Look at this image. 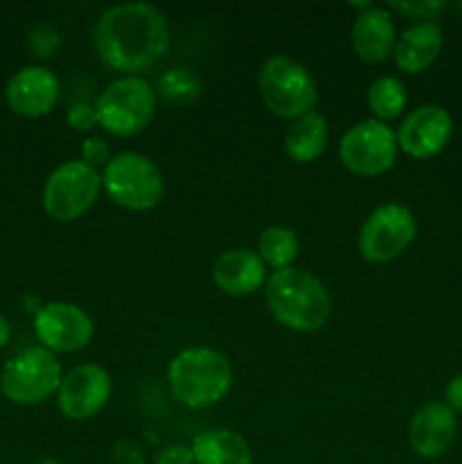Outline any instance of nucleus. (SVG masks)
<instances>
[{
    "label": "nucleus",
    "instance_id": "f257e3e1",
    "mask_svg": "<svg viewBox=\"0 0 462 464\" xmlns=\"http://www.w3.org/2000/svg\"><path fill=\"white\" fill-rule=\"evenodd\" d=\"M166 14L148 3L111 5L93 25V45L100 62L127 75L149 71L170 48Z\"/></svg>",
    "mask_w": 462,
    "mask_h": 464
},
{
    "label": "nucleus",
    "instance_id": "f03ea898",
    "mask_svg": "<svg viewBox=\"0 0 462 464\" xmlns=\"http://www.w3.org/2000/svg\"><path fill=\"white\" fill-rule=\"evenodd\" d=\"M265 304L281 326L299 334L320 331L331 317V295L311 272L285 267L267 276Z\"/></svg>",
    "mask_w": 462,
    "mask_h": 464
},
{
    "label": "nucleus",
    "instance_id": "7ed1b4c3",
    "mask_svg": "<svg viewBox=\"0 0 462 464\" xmlns=\"http://www.w3.org/2000/svg\"><path fill=\"white\" fill-rule=\"evenodd\" d=\"M168 385L177 403L202 411L216 406L234 385V370L225 353L211 347H190L168 365Z\"/></svg>",
    "mask_w": 462,
    "mask_h": 464
},
{
    "label": "nucleus",
    "instance_id": "20e7f679",
    "mask_svg": "<svg viewBox=\"0 0 462 464\" xmlns=\"http://www.w3.org/2000/svg\"><path fill=\"white\" fill-rule=\"evenodd\" d=\"M258 93L267 111L284 121H297L315 111L320 91L303 63L288 54H272L258 72Z\"/></svg>",
    "mask_w": 462,
    "mask_h": 464
},
{
    "label": "nucleus",
    "instance_id": "39448f33",
    "mask_svg": "<svg viewBox=\"0 0 462 464\" xmlns=\"http://www.w3.org/2000/svg\"><path fill=\"white\" fill-rule=\"evenodd\" d=\"M98 125L113 136H136L154 121L157 91L140 75L113 80L95 100Z\"/></svg>",
    "mask_w": 462,
    "mask_h": 464
},
{
    "label": "nucleus",
    "instance_id": "423d86ee",
    "mask_svg": "<svg viewBox=\"0 0 462 464\" xmlns=\"http://www.w3.org/2000/svg\"><path fill=\"white\" fill-rule=\"evenodd\" d=\"M102 190L127 211H149L163 199V175L157 163L140 152H122L102 168Z\"/></svg>",
    "mask_w": 462,
    "mask_h": 464
},
{
    "label": "nucleus",
    "instance_id": "0eeeda50",
    "mask_svg": "<svg viewBox=\"0 0 462 464\" xmlns=\"http://www.w3.org/2000/svg\"><path fill=\"white\" fill-rule=\"evenodd\" d=\"M63 370L57 353L34 344L5 362L0 372V392L16 406H36L57 394Z\"/></svg>",
    "mask_w": 462,
    "mask_h": 464
},
{
    "label": "nucleus",
    "instance_id": "6e6552de",
    "mask_svg": "<svg viewBox=\"0 0 462 464\" xmlns=\"http://www.w3.org/2000/svg\"><path fill=\"white\" fill-rule=\"evenodd\" d=\"M102 193V175L80 159L54 168L43 184L41 204L45 216L57 222H72L84 216Z\"/></svg>",
    "mask_w": 462,
    "mask_h": 464
},
{
    "label": "nucleus",
    "instance_id": "1a4fd4ad",
    "mask_svg": "<svg viewBox=\"0 0 462 464\" xmlns=\"http://www.w3.org/2000/svg\"><path fill=\"white\" fill-rule=\"evenodd\" d=\"M417 236L415 213L403 204H380L365 218L358 234V252L367 263L383 266L401 256Z\"/></svg>",
    "mask_w": 462,
    "mask_h": 464
},
{
    "label": "nucleus",
    "instance_id": "9d476101",
    "mask_svg": "<svg viewBox=\"0 0 462 464\" xmlns=\"http://www.w3.org/2000/svg\"><path fill=\"white\" fill-rule=\"evenodd\" d=\"M340 161L358 177H376L388 172L397 163V131L376 118L356 122L344 131L340 140Z\"/></svg>",
    "mask_w": 462,
    "mask_h": 464
},
{
    "label": "nucleus",
    "instance_id": "9b49d317",
    "mask_svg": "<svg viewBox=\"0 0 462 464\" xmlns=\"http://www.w3.org/2000/svg\"><path fill=\"white\" fill-rule=\"evenodd\" d=\"M34 335L53 353H72L93 340L95 326L89 313L71 302L43 304L34 313Z\"/></svg>",
    "mask_w": 462,
    "mask_h": 464
},
{
    "label": "nucleus",
    "instance_id": "f8f14e48",
    "mask_svg": "<svg viewBox=\"0 0 462 464\" xmlns=\"http://www.w3.org/2000/svg\"><path fill=\"white\" fill-rule=\"evenodd\" d=\"M111 397V376L102 365L84 362L63 374L57 390V408L72 421H84L104 411Z\"/></svg>",
    "mask_w": 462,
    "mask_h": 464
},
{
    "label": "nucleus",
    "instance_id": "ddd939ff",
    "mask_svg": "<svg viewBox=\"0 0 462 464\" xmlns=\"http://www.w3.org/2000/svg\"><path fill=\"white\" fill-rule=\"evenodd\" d=\"M451 134V113L439 104H421L412 109L399 125V150L412 159H430L447 148Z\"/></svg>",
    "mask_w": 462,
    "mask_h": 464
},
{
    "label": "nucleus",
    "instance_id": "4468645a",
    "mask_svg": "<svg viewBox=\"0 0 462 464\" xmlns=\"http://www.w3.org/2000/svg\"><path fill=\"white\" fill-rule=\"evenodd\" d=\"M62 98V82L50 68L25 66L9 77L5 100L14 113L25 118L48 116Z\"/></svg>",
    "mask_w": 462,
    "mask_h": 464
},
{
    "label": "nucleus",
    "instance_id": "2eb2a0df",
    "mask_svg": "<svg viewBox=\"0 0 462 464\" xmlns=\"http://www.w3.org/2000/svg\"><path fill=\"white\" fill-rule=\"evenodd\" d=\"M457 435L456 412L442 401H428L412 415L408 442L412 451L426 460L442 458L453 447Z\"/></svg>",
    "mask_w": 462,
    "mask_h": 464
},
{
    "label": "nucleus",
    "instance_id": "dca6fc26",
    "mask_svg": "<svg viewBox=\"0 0 462 464\" xmlns=\"http://www.w3.org/2000/svg\"><path fill=\"white\" fill-rule=\"evenodd\" d=\"M351 45L358 59L365 63L388 62L397 45V30L390 9L370 3L358 12L351 25Z\"/></svg>",
    "mask_w": 462,
    "mask_h": 464
},
{
    "label": "nucleus",
    "instance_id": "f3484780",
    "mask_svg": "<svg viewBox=\"0 0 462 464\" xmlns=\"http://www.w3.org/2000/svg\"><path fill=\"white\" fill-rule=\"evenodd\" d=\"M213 281L229 297H247L265 285L267 266L252 249H226L213 263Z\"/></svg>",
    "mask_w": 462,
    "mask_h": 464
},
{
    "label": "nucleus",
    "instance_id": "a211bd4d",
    "mask_svg": "<svg viewBox=\"0 0 462 464\" xmlns=\"http://www.w3.org/2000/svg\"><path fill=\"white\" fill-rule=\"evenodd\" d=\"M444 45L442 27L435 21L428 23H415L408 30H403L401 36H397V45H394V63L401 72H415L426 71L435 59L439 57Z\"/></svg>",
    "mask_w": 462,
    "mask_h": 464
},
{
    "label": "nucleus",
    "instance_id": "6ab92c4d",
    "mask_svg": "<svg viewBox=\"0 0 462 464\" xmlns=\"http://www.w3.org/2000/svg\"><path fill=\"white\" fill-rule=\"evenodd\" d=\"M195 464H252V447L243 435L229 429H208L190 444Z\"/></svg>",
    "mask_w": 462,
    "mask_h": 464
},
{
    "label": "nucleus",
    "instance_id": "aec40b11",
    "mask_svg": "<svg viewBox=\"0 0 462 464\" xmlns=\"http://www.w3.org/2000/svg\"><path fill=\"white\" fill-rule=\"evenodd\" d=\"M326 140H329V122L320 111H311L293 121L284 136V148L293 161L311 163L322 157Z\"/></svg>",
    "mask_w": 462,
    "mask_h": 464
},
{
    "label": "nucleus",
    "instance_id": "412c9836",
    "mask_svg": "<svg viewBox=\"0 0 462 464\" xmlns=\"http://www.w3.org/2000/svg\"><path fill=\"white\" fill-rule=\"evenodd\" d=\"M299 249L302 245H299L297 234L288 227H267L258 236V256L274 272L293 267L299 256Z\"/></svg>",
    "mask_w": 462,
    "mask_h": 464
},
{
    "label": "nucleus",
    "instance_id": "4be33fe9",
    "mask_svg": "<svg viewBox=\"0 0 462 464\" xmlns=\"http://www.w3.org/2000/svg\"><path fill=\"white\" fill-rule=\"evenodd\" d=\"M408 104L406 86L399 77L383 75L376 77L367 89V107L374 113L376 121L390 122L403 113Z\"/></svg>",
    "mask_w": 462,
    "mask_h": 464
},
{
    "label": "nucleus",
    "instance_id": "5701e85b",
    "mask_svg": "<svg viewBox=\"0 0 462 464\" xmlns=\"http://www.w3.org/2000/svg\"><path fill=\"white\" fill-rule=\"evenodd\" d=\"M157 95L175 107H186L202 95V80L195 71L184 66L170 68L157 82Z\"/></svg>",
    "mask_w": 462,
    "mask_h": 464
},
{
    "label": "nucleus",
    "instance_id": "b1692460",
    "mask_svg": "<svg viewBox=\"0 0 462 464\" xmlns=\"http://www.w3.org/2000/svg\"><path fill=\"white\" fill-rule=\"evenodd\" d=\"M388 9L403 14L408 18H417L419 23L435 21L439 14L447 9V3H438V0H417V3H390Z\"/></svg>",
    "mask_w": 462,
    "mask_h": 464
},
{
    "label": "nucleus",
    "instance_id": "393cba45",
    "mask_svg": "<svg viewBox=\"0 0 462 464\" xmlns=\"http://www.w3.org/2000/svg\"><path fill=\"white\" fill-rule=\"evenodd\" d=\"M80 161H84L91 168H104L111 161V154H109V143L102 136H89V139L82 140L80 148Z\"/></svg>",
    "mask_w": 462,
    "mask_h": 464
},
{
    "label": "nucleus",
    "instance_id": "a878e982",
    "mask_svg": "<svg viewBox=\"0 0 462 464\" xmlns=\"http://www.w3.org/2000/svg\"><path fill=\"white\" fill-rule=\"evenodd\" d=\"M66 122L75 131H91L93 127H98V113H95V104L84 102H72L66 111Z\"/></svg>",
    "mask_w": 462,
    "mask_h": 464
},
{
    "label": "nucleus",
    "instance_id": "bb28decb",
    "mask_svg": "<svg viewBox=\"0 0 462 464\" xmlns=\"http://www.w3.org/2000/svg\"><path fill=\"white\" fill-rule=\"evenodd\" d=\"M111 464H148L145 462V453L140 444L131 442V440H120L116 447L111 449Z\"/></svg>",
    "mask_w": 462,
    "mask_h": 464
},
{
    "label": "nucleus",
    "instance_id": "cd10ccee",
    "mask_svg": "<svg viewBox=\"0 0 462 464\" xmlns=\"http://www.w3.org/2000/svg\"><path fill=\"white\" fill-rule=\"evenodd\" d=\"M154 464H195L193 451L184 444H168L154 456Z\"/></svg>",
    "mask_w": 462,
    "mask_h": 464
},
{
    "label": "nucleus",
    "instance_id": "c85d7f7f",
    "mask_svg": "<svg viewBox=\"0 0 462 464\" xmlns=\"http://www.w3.org/2000/svg\"><path fill=\"white\" fill-rule=\"evenodd\" d=\"M444 399H447V406L451 408L453 412H462V374L453 376V379L448 381Z\"/></svg>",
    "mask_w": 462,
    "mask_h": 464
},
{
    "label": "nucleus",
    "instance_id": "c756f323",
    "mask_svg": "<svg viewBox=\"0 0 462 464\" xmlns=\"http://www.w3.org/2000/svg\"><path fill=\"white\" fill-rule=\"evenodd\" d=\"M12 338V326H9L7 317L0 315V349H5V344Z\"/></svg>",
    "mask_w": 462,
    "mask_h": 464
},
{
    "label": "nucleus",
    "instance_id": "7c9ffc66",
    "mask_svg": "<svg viewBox=\"0 0 462 464\" xmlns=\"http://www.w3.org/2000/svg\"><path fill=\"white\" fill-rule=\"evenodd\" d=\"M34 464H62L57 460V458H39Z\"/></svg>",
    "mask_w": 462,
    "mask_h": 464
},
{
    "label": "nucleus",
    "instance_id": "2f4dec72",
    "mask_svg": "<svg viewBox=\"0 0 462 464\" xmlns=\"http://www.w3.org/2000/svg\"><path fill=\"white\" fill-rule=\"evenodd\" d=\"M457 9H460V12H462V3H460V5H457Z\"/></svg>",
    "mask_w": 462,
    "mask_h": 464
}]
</instances>
